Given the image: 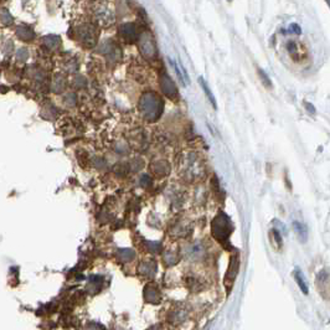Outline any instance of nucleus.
<instances>
[{
	"label": "nucleus",
	"instance_id": "nucleus-4",
	"mask_svg": "<svg viewBox=\"0 0 330 330\" xmlns=\"http://www.w3.org/2000/svg\"><path fill=\"white\" fill-rule=\"evenodd\" d=\"M160 86H162L163 93L170 100H175L178 97V90H176L175 83L171 81L170 77L163 72L162 76H160Z\"/></svg>",
	"mask_w": 330,
	"mask_h": 330
},
{
	"label": "nucleus",
	"instance_id": "nucleus-11",
	"mask_svg": "<svg viewBox=\"0 0 330 330\" xmlns=\"http://www.w3.org/2000/svg\"><path fill=\"white\" fill-rule=\"evenodd\" d=\"M271 240L273 241V246L274 248L277 249V251H279V249L282 248V246H283V242H282V237L281 235H279V232L277 230H272L271 232ZM271 241V242H272Z\"/></svg>",
	"mask_w": 330,
	"mask_h": 330
},
{
	"label": "nucleus",
	"instance_id": "nucleus-10",
	"mask_svg": "<svg viewBox=\"0 0 330 330\" xmlns=\"http://www.w3.org/2000/svg\"><path fill=\"white\" fill-rule=\"evenodd\" d=\"M294 278H296L297 283H298L299 288L303 291L304 294H308V286L306 284V282H304V277L303 274L301 273V272L298 271V269H296V272H294Z\"/></svg>",
	"mask_w": 330,
	"mask_h": 330
},
{
	"label": "nucleus",
	"instance_id": "nucleus-5",
	"mask_svg": "<svg viewBox=\"0 0 330 330\" xmlns=\"http://www.w3.org/2000/svg\"><path fill=\"white\" fill-rule=\"evenodd\" d=\"M119 32H120V36H122L127 42L134 41V40L138 37L135 25L132 24V22H127V24L122 25V26H120Z\"/></svg>",
	"mask_w": 330,
	"mask_h": 330
},
{
	"label": "nucleus",
	"instance_id": "nucleus-13",
	"mask_svg": "<svg viewBox=\"0 0 330 330\" xmlns=\"http://www.w3.org/2000/svg\"><path fill=\"white\" fill-rule=\"evenodd\" d=\"M16 57L19 60H21V61H24V60L27 59V51L25 49H20L19 51H17Z\"/></svg>",
	"mask_w": 330,
	"mask_h": 330
},
{
	"label": "nucleus",
	"instance_id": "nucleus-7",
	"mask_svg": "<svg viewBox=\"0 0 330 330\" xmlns=\"http://www.w3.org/2000/svg\"><path fill=\"white\" fill-rule=\"evenodd\" d=\"M199 83H200V86H201V87H203L204 92H205L206 97H208V100L210 101V103H211V105H213V107L215 108V110H218V103H216L215 97H214V95H213V93H211L210 88H209L208 83L205 82V80H204L203 77H199Z\"/></svg>",
	"mask_w": 330,
	"mask_h": 330
},
{
	"label": "nucleus",
	"instance_id": "nucleus-12",
	"mask_svg": "<svg viewBox=\"0 0 330 330\" xmlns=\"http://www.w3.org/2000/svg\"><path fill=\"white\" fill-rule=\"evenodd\" d=\"M258 74H259V77H261V81L263 82V85L266 86L268 90H269V88H272V82H271V80L268 79V76L266 75V72H264L263 70L258 69Z\"/></svg>",
	"mask_w": 330,
	"mask_h": 330
},
{
	"label": "nucleus",
	"instance_id": "nucleus-15",
	"mask_svg": "<svg viewBox=\"0 0 330 330\" xmlns=\"http://www.w3.org/2000/svg\"><path fill=\"white\" fill-rule=\"evenodd\" d=\"M327 1H328V0H327Z\"/></svg>",
	"mask_w": 330,
	"mask_h": 330
},
{
	"label": "nucleus",
	"instance_id": "nucleus-9",
	"mask_svg": "<svg viewBox=\"0 0 330 330\" xmlns=\"http://www.w3.org/2000/svg\"><path fill=\"white\" fill-rule=\"evenodd\" d=\"M16 34L20 39L25 40V41H26V40H32V37H34V31L27 26H20L19 29H17Z\"/></svg>",
	"mask_w": 330,
	"mask_h": 330
},
{
	"label": "nucleus",
	"instance_id": "nucleus-1",
	"mask_svg": "<svg viewBox=\"0 0 330 330\" xmlns=\"http://www.w3.org/2000/svg\"><path fill=\"white\" fill-rule=\"evenodd\" d=\"M163 102L154 92H147L142 96L139 102V110L143 117L148 120H155L163 112Z\"/></svg>",
	"mask_w": 330,
	"mask_h": 330
},
{
	"label": "nucleus",
	"instance_id": "nucleus-14",
	"mask_svg": "<svg viewBox=\"0 0 330 330\" xmlns=\"http://www.w3.org/2000/svg\"><path fill=\"white\" fill-rule=\"evenodd\" d=\"M293 29V31L296 32V34H301V30H299V26L297 24H293L291 25V30Z\"/></svg>",
	"mask_w": 330,
	"mask_h": 330
},
{
	"label": "nucleus",
	"instance_id": "nucleus-8",
	"mask_svg": "<svg viewBox=\"0 0 330 330\" xmlns=\"http://www.w3.org/2000/svg\"><path fill=\"white\" fill-rule=\"evenodd\" d=\"M293 227H294V231H296V233L298 235V237L301 238L303 242H306L307 238H308V231H307L306 226L302 225V223L298 222V221H294Z\"/></svg>",
	"mask_w": 330,
	"mask_h": 330
},
{
	"label": "nucleus",
	"instance_id": "nucleus-6",
	"mask_svg": "<svg viewBox=\"0 0 330 330\" xmlns=\"http://www.w3.org/2000/svg\"><path fill=\"white\" fill-rule=\"evenodd\" d=\"M80 37H81L85 44H88V42H91V45L95 44V35H93L92 29L90 26H85L80 29Z\"/></svg>",
	"mask_w": 330,
	"mask_h": 330
},
{
	"label": "nucleus",
	"instance_id": "nucleus-3",
	"mask_svg": "<svg viewBox=\"0 0 330 330\" xmlns=\"http://www.w3.org/2000/svg\"><path fill=\"white\" fill-rule=\"evenodd\" d=\"M238 268H240V258L238 256H232L230 259V266H228L227 273L225 277V287L227 289V293L230 292L231 287L233 286L236 276L238 274Z\"/></svg>",
	"mask_w": 330,
	"mask_h": 330
},
{
	"label": "nucleus",
	"instance_id": "nucleus-2",
	"mask_svg": "<svg viewBox=\"0 0 330 330\" xmlns=\"http://www.w3.org/2000/svg\"><path fill=\"white\" fill-rule=\"evenodd\" d=\"M140 51L143 56L148 60H154L157 57V47H155L154 40L150 34H143L140 37Z\"/></svg>",
	"mask_w": 330,
	"mask_h": 330
}]
</instances>
